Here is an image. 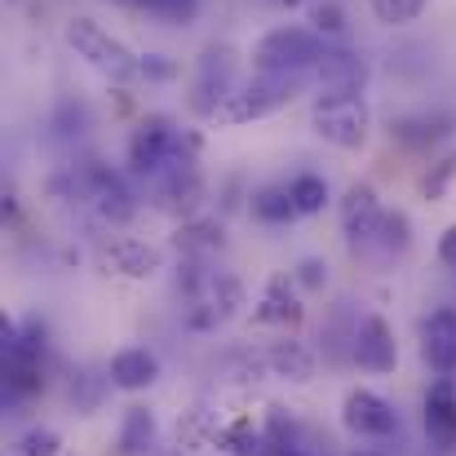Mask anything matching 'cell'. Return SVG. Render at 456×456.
<instances>
[{"label":"cell","mask_w":456,"mask_h":456,"mask_svg":"<svg viewBox=\"0 0 456 456\" xmlns=\"http://www.w3.org/2000/svg\"><path fill=\"white\" fill-rule=\"evenodd\" d=\"M200 134L182 129L168 116H147L138 120V129L129 134V173L147 177V182H164L168 173H186L200 159Z\"/></svg>","instance_id":"6da1fadb"},{"label":"cell","mask_w":456,"mask_h":456,"mask_svg":"<svg viewBox=\"0 0 456 456\" xmlns=\"http://www.w3.org/2000/svg\"><path fill=\"white\" fill-rule=\"evenodd\" d=\"M310 71H257L248 85H240L213 116V125L222 129H240V125H253V120H266L275 111H284L297 94L305 89Z\"/></svg>","instance_id":"7a4b0ae2"},{"label":"cell","mask_w":456,"mask_h":456,"mask_svg":"<svg viewBox=\"0 0 456 456\" xmlns=\"http://www.w3.org/2000/svg\"><path fill=\"white\" fill-rule=\"evenodd\" d=\"M310 129L337 151H363L372 138V111L359 89H319L310 102Z\"/></svg>","instance_id":"3957f363"},{"label":"cell","mask_w":456,"mask_h":456,"mask_svg":"<svg viewBox=\"0 0 456 456\" xmlns=\"http://www.w3.org/2000/svg\"><path fill=\"white\" fill-rule=\"evenodd\" d=\"M67 45L76 58H85L98 76L116 80V85H129V80H142V53H134L125 40H116L102 22L94 18H71L67 22Z\"/></svg>","instance_id":"277c9868"},{"label":"cell","mask_w":456,"mask_h":456,"mask_svg":"<svg viewBox=\"0 0 456 456\" xmlns=\"http://www.w3.org/2000/svg\"><path fill=\"white\" fill-rule=\"evenodd\" d=\"M328 40L302 27V22H284V27H271L257 45H253V71H314V62L323 58Z\"/></svg>","instance_id":"5b68a950"},{"label":"cell","mask_w":456,"mask_h":456,"mask_svg":"<svg viewBox=\"0 0 456 456\" xmlns=\"http://www.w3.org/2000/svg\"><path fill=\"white\" fill-rule=\"evenodd\" d=\"M235 89H240V85H235V53H231L226 45H208V49L200 53V62H195L191 111L204 116V120H213L217 107H222Z\"/></svg>","instance_id":"8992f818"},{"label":"cell","mask_w":456,"mask_h":456,"mask_svg":"<svg viewBox=\"0 0 456 456\" xmlns=\"http://www.w3.org/2000/svg\"><path fill=\"white\" fill-rule=\"evenodd\" d=\"M341 421L359 439H390L399 430V412L372 390H350L341 403Z\"/></svg>","instance_id":"52a82bcc"},{"label":"cell","mask_w":456,"mask_h":456,"mask_svg":"<svg viewBox=\"0 0 456 456\" xmlns=\"http://www.w3.org/2000/svg\"><path fill=\"white\" fill-rule=\"evenodd\" d=\"M89 200H94L98 217L111 226H129L138 217V195L129 191V182L116 168H102V164L89 168Z\"/></svg>","instance_id":"ba28073f"},{"label":"cell","mask_w":456,"mask_h":456,"mask_svg":"<svg viewBox=\"0 0 456 456\" xmlns=\"http://www.w3.org/2000/svg\"><path fill=\"white\" fill-rule=\"evenodd\" d=\"M354 363L368 368V372H395L399 341H395V328L381 314H363L359 319V328H354Z\"/></svg>","instance_id":"9c48e42d"},{"label":"cell","mask_w":456,"mask_h":456,"mask_svg":"<svg viewBox=\"0 0 456 456\" xmlns=\"http://www.w3.org/2000/svg\"><path fill=\"white\" fill-rule=\"evenodd\" d=\"M337 213H341V231H346L350 248H359V244L372 235L377 217H381L377 186H372V182H350V186H346V195H341V204H337Z\"/></svg>","instance_id":"30bf717a"},{"label":"cell","mask_w":456,"mask_h":456,"mask_svg":"<svg viewBox=\"0 0 456 456\" xmlns=\"http://www.w3.org/2000/svg\"><path fill=\"white\" fill-rule=\"evenodd\" d=\"M408 244H412V222H408V213L403 208H381V217H377V226H372V235L354 248V253H363V257H372V262H395V257H403L408 253Z\"/></svg>","instance_id":"8fae6325"},{"label":"cell","mask_w":456,"mask_h":456,"mask_svg":"<svg viewBox=\"0 0 456 456\" xmlns=\"http://www.w3.org/2000/svg\"><path fill=\"white\" fill-rule=\"evenodd\" d=\"M421 354H426V363L439 377H452L456 372V310L452 305L430 310V319L421 328Z\"/></svg>","instance_id":"7c38bea8"},{"label":"cell","mask_w":456,"mask_h":456,"mask_svg":"<svg viewBox=\"0 0 456 456\" xmlns=\"http://www.w3.org/2000/svg\"><path fill=\"white\" fill-rule=\"evenodd\" d=\"M107 271H116L120 280H151V275L164 271V253L155 244H147V240L120 235L107 248Z\"/></svg>","instance_id":"4fadbf2b"},{"label":"cell","mask_w":456,"mask_h":456,"mask_svg":"<svg viewBox=\"0 0 456 456\" xmlns=\"http://www.w3.org/2000/svg\"><path fill=\"white\" fill-rule=\"evenodd\" d=\"M310 76L319 80V89H359V94H363L368 62H363L354 49H323V58L314 62Z\"/></svg>","instance_id":"5bb4252c"},{"label":"cell","mask_w":456,"mask_h":456,"mask_svg":"<svg viewBox=\"0 0 456 456\" xmlns=\"http://www.w3.org/2000/svg\"><path fill=\"white\" fill-rule=\"evenodd\" d=\"M107 377H111L116 390H129V395L151 390L155 381H159V359H155L151 350H142V346H129V350H120V354L111 359Z\"/></svg>","instance_id":"9a60e30c"},{"label":"cell","mask_w":456,"mask_h":456,"mask_svg":"<svg viewBox=\"0 0 456 456\" xmlns=\"http://www.w3.org/2000/svg\"><path fill=\"white\" fill-rule=\"evenodd\" d=\"M426 430L435 444L456 448V386L452 377H439L426 395Z\"/></svg>","instance_id":"2e32d148"},{"label":"cell","mask_w":456,"mask_h":456,"mask_svg":"<svg viewBox=\"0 0 456 456\" xmlns=\"http://www.w3.org/2000/svg\"><path fill=\"white\" fill-rule=\"evenodd\" d=\"M257 323H280V328H297L302 323V297L293 293V284L284 280V275H275L271 284H266V293H262V302H257Z\"/></svg>","instance_id":"e0dca14e"},{"label":"cell","mask_w":456,"mask_h":456,"mask_svg":"<svg viewBox=\"0 0 456 456\" xmlns=\"http://www.w3.org/2000/svg\"><path fill=\"white\" fill-rule=\"evenodd\" d=\"M248 213H253V222H262V226H289L293 217H302L297 204H293V191L280 186V182L257 186V191L248 195Z\"/></svg>","instance_id":"ac0fdd59"},{"label":"cell","mask_w":456,"mask_h":456,"mask_svg":"<svg viewBox=\"0 0 456 456\" xmlns=\"http://www.w3.org/2000/svg\"><path fill=\"white\" fill-rule=\"evenodd\" d=\"M151 444H155V417L147 408H129L125 412V426H120V439H116V452L142 456Z\"/></svg>","instance_id":"d6986e66"},{"label":"cell","mask_w":456,"mask_h":456,"mask_svg":"<svg viewBox=\"0 0 456 456\" xmlns=\"http://www.w3.org/2000/svg\"><path fill=\"white\" fill-rule=\"evenodd\" d=\"M266 363H271L275 377H289V381H310V372H314V359L305 354L297 341H275L266 350Z\"/></svg>","instance_id":"ffe728a7"},{"label":"cell","mask_w":456,"mask_h":456,"mask_svg":"<svg viewBox=\"0 0 456 456\" xmlns=\"http://www.w3.org/2000/svg\"><path fill=\"white\" fill-rule=\"evenodd\" d=\"M289 191H293V204H297L302 217H319V213L332 204V191H328V182H323L319 173H297V177L289 182Z\"/></svg>","instance_id":"44dd1931"},{"label":"cell","mask_w":456,"mask_h":456,"mask_svg":"<svg viewBox=\"0 0 456 456\" xmlns=\"http://www.w3.org/2000/svg\"><path fill=\"white\" fill-rule=\"evenodd\" d=\"M426 4L430 0H368V9H372V18L381 27H408V22H417L426 13Z\"/></svg>","instance_id":"7402d4cb"},{"label":"cell","mask_w":456,"mask_h":456,"mask_svg":"<svg viewBox=\"0 0 456 456\" xmlns=\"http://www.w3.org/2000/svg\"><path fill=\"white\" fill-rule=\"evenodd\" d=\"M310 27H314L323 40H337V36H346V9H341L337 0H314Z\"/></svg>","instance_id":"603a6c76"},{"label":"cell","mask_w":456,"mask_h":456,"mask_svg":"<svg viewBox=\"0 0 456 456\" xmlns=\"http://www.w3.org/2000/svg\"><path fill=\"white\" fill-rule=\"evenodd\" d=\"M138 9H147V13L173 22V27H186L200 13V0H138Z\"/></svg>","instance_id":"cb8c5ba5"},{"label":"cell","mask_w":456,"mask_h":456,"mask_svg":"<svg viewBox=\"0 0 456 456\" xmlns=\"http://www.w3.org/2000/svg\"><path fill=\"white\" fill-rule=\"evenodd\" d=\"M58 452H62V435L49 430V426H31L18 439V456H58Z\"/></svg>","instance_id":"d4e9b609"},{"label":"cell","mask_w":456,"mask_h":456,"mask_svg":"<svg viewBox=\"0 0 456 456\" xmlns=\"http://www.w3.org/2000/svg\"><path fill=\"white\" fill-rule=\"evenodd\" d=\"M293 284H297L302 293H323V289H328V262H323V257H305V262H297Z\"/></svg>","instance_id":"484cf974"},{"label":"cell","mask_w":456,"mask_h":456,"mask_svg":"<svg viewBox=\"0 0 456 456\" xmlns=\"http://www.w3.org/2000/svg\"><path fill=\"white\" fill-rule=\"evenodd\" d=\"M213 439H217L226 452H235V456H248V452H253V444H257V435H253V426H248V421L226 426V430H217Z\"/></svg>","instance_id":"4316f807"},{"label":"cell","mask_w":456,"mask_h":456,"mask_svg":"<svg viewBox=\"0 0 456 456\" xmlns=\"http://www.w3.org/2000/svg\"><path fill=\"white\" fill-rule=\"evenodd\" d=\"M452 177H456V155H448V159H439V168H435V173H426V182H421V186H426V195H430V200H439V195L448 191V182H452Z\"/></svg>","instance_id":"83f0119b"},{"label":"cell","mask_w":456,"mask_h":456,"mask_svg":"<svg viewBox=\"0 0 456 456\" xmlns=\"http://www.w3.org/2000/svg\"><path fill=\"white\" fill-rule=\"evenodd\" d=\"M177 76V67L164 58V53H142V80L147 85H164V80H173Z\"/></svg>","instance_id":"f1b7e54d"},{"label":"cell","mask_w":456,"mask_h":456,"mask_svg":"<svg viewBox=\"0 0 456 456\" xmlns=\"http://www.w3.org/2000/svg\"><path fill=\"white\" fill-rule=\"evenodd\" d=\"M439 262H444L448 271H456V226H448L444 240H439Z\"/></svg>","instance_id":"f546056e"},{"label":"cell","mask_w":456,"mask_h":456,"mask_svg":"<svg viewBox=\"0 0 456 456\" xmlns=\"http://www.w3.org/2000/svg\"><path fill=\"white\" fill-rule=\"evenodd\" d=\"M111 4H138V0H111Z\"/></svg>","instance_id":"4dcf8cb0"},{"label":"cell","mask_w":456,"mask_h":456,"mask_svg":"<svg viewBox=\"0 0 456 456\" xmlns=\"http://www.w3.org/2000/svg\"><path fill=\"white\" fill-rule=\"evenodd\" d=\"M354 456H377V452H354Z\"/></svg>","instance_id":"1f68e13d"}]
</instances>
